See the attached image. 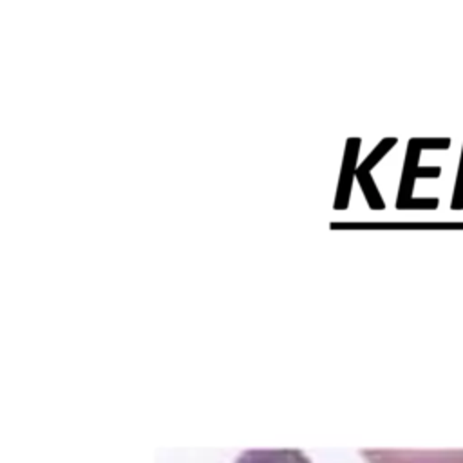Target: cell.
Instances as JSON below:
<instances>
[{"label": "cell", "instance_id": "277c9868", "mask_svg": "<svg viewBox=\"0 0 463 463\" xmlns=\"http://www.w3.org/2000/svg\"><path fill=\"white\" fill-rule=\"evenodd\" d=\"M235 463H311L298 449H251L237 456Z\"/></svg>", "mask_w": 463, "mask_h": 463}, {"label": "cell", "instance_id": "6da1fadb", "mask_svg": "<svg viewBox=\"0 0 463 463\" xmlns=\"http://www.w3.org/2000/svg\"><path fill=\"white\" fill-rule=\"evenodd\" d=\"M450 137H411L407 143L403 172L396 195L398 210H436L439 206L438 197H412L416 179H438L441 166H420V154L423 150H447L450 148Z\"/></svg>", "mask_w": 463, "mask_h": 463}, {"label": "cell", "instance_id": "3957f363", "mask_svg": "<svg viewBox=\"0 0 463 463\" xmlns=\"http://www.w3.org/2000/svg\"><path fill=\"white\" fill-rule=\"evenodd\" d=\"M358 148H360V139L358 137H349L345 143V156L340 170V181H338V194L335 201L336 210H344L349 204V195H351V184L353 177H356V157H358Z\"/></svg>", "mask_w": 463, "mask_h": 463}, {"label": "cell", "instance_id": "8992f818", "mask_svg": "<svg viewBox=\"0 0 463 463\" xmlns=\"http://www.w3.org/2000/svg\"><path fill=\"white\" fill-rule=\"evenodd\" d=\"M396 137H383L374 148H373V152L362 161V165L358 166V170H362V172H371L382 159H383V156L396 145Z\"/></svg>", "mask_w": 463, "mask_h": 463}, {"label": "cell", "instance_id": "5b68a950", "mask_svg": "<svg viewBox=\"0 0 463 463\" xmlns=\"http://www.w3.org/2000/svg\"><path fill=\"white\" fill-rule=\"evenodd\" d=\"M356 179H358L360 188H362V192H364V195H365V199H367L369 208H371V210H383V208H385V203H383V199H382V195H380V192H378V188H376V184H374L371 174H369V172L356 170Z\"/></svg>", "mask_w": 463, "mask_h": 463}, {"label": "cell", "instance_id": "7a4b0ae2", "mask_svg": "<svg viewBox=\"0 0 463 463\" xmlns=\"http://www.w3.org/2000/svg\"><path fill=\"white\" fill-rule=\"evenodd\" d=\"M369 463H463V450L450 452H398V450H364Z\"/></svg>", "mask_w": 463, "mask_h": 463}]
</instances>
